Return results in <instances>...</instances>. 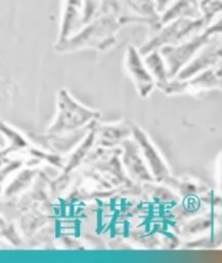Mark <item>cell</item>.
<instances>
[{"mask_svg":"<svg viewBox=\"0 0 222 263\" xmlns=\"http://www.w3.org/2000/svg\"><path fill=\"white\" fill-rule=\"evenodd\" d=\"M208 26L203 17H182L171 21L155 30L154 35L140 47V52L145 55L154 50L168 46H177L190 39Z\"/></svg>","mask_w":222,"mask_h":263,"instance_id":"obj_3","label":"cell"},{"mask_svg":"<svg viewBox=\"0 0 222 263\" xmlns=\"http://www.w3.org/2000/svg\"><path fill=\"white\" fill-rule=\"evenodd\" d=\"M186 90H209L222 88V63L203 70L191 79L183 80Z\"/></svg>","mask_w":222,"mask_h":263,"instance_id":"obj_11","label":"cell"},{"mask_svg":"<svg viewBox=\"0 0 222 263\" xmlns=\"http://www.w3.org/2000/svg\"><path fill=\"white\" fill-rule=\"evenodd\" d=\"M58 112L48 133L52 135H63L83 129L101 116L99 110L86 107L70 96L66 89L58 92Z\"/></svg>","mask_w":222,"mask_h":263,"instance_id":"obj_2","label":"cell"},{"mask_svg":"<svg viewBox=\"0 0 222 263\" xmlns=\"http://www.w3.org/2000/svg\"><path fill=\"white\" fill-rule=\"evenodd\" d=\"M143 57L147 68L150 69L151 74H152V76L156 80L157 88L161 90L171 79L163 54H161L160 50H154V51L150 52Z\"/></svg>","mask_w":222,"mask_h":263,"instance_id":"obj_12","label":"cell"},{"mask_svg":"<svg viewBox=\"0 0 222 263\" xmlns=\"http://www.w3.org/2000/svg\"><path fill=\"white\" fill-rule=\"evenodd\" d=\"M133 134V128L125 127L124 125H108L100 129L99 143L103 146H112L118 142L127 140Z\"/></svg>","mask_w":222,"mask_h":263,"instance_id":"obj_13","label":"cell"},{"mask_svg":"<svg viewBox=\"0 0 222 263\" xmlns=\"http://www.w3.org/2000/svg\"><path fill=\"white\" fill-rule=\"evenodd\" d=\"M222 63V35H216L201 48L190 61V63L181 69L176 78L188 80L203 70Z\"/></svg>","mask_w":222,"mask_h":263,"instance_id":"obj_5","label":"cell"},{"mask_svg":"<svg viewBox=\"0 0 222 263\" xmlns=\"http://www.w3.org/2000/svg\"><path fill=\"white\" fill-rule=\"evenodd\" d=\"M3 133L8 136V139L11 140V148H21L25 147L27 145V142L23 139V137L20 136L16 131H14L11 127H7V125L4 123L3 124Z\"/></svg>","mask_w":222,"mask_h":263,"instance_id":"obj_17","label":"cell"},{"mask_svg":"<svg viewBox=\"0 0 222 263\" xmlns=\"http://www.w3.org/2000/svg\"><path fill=\"white\" fill-rule=\"evenodd\" d=\"M219 189L222 191V154L219 160Z\"/></svg>","mask_w":222,"mask_h":263,"instance_id":"obj_19","label":"cell"},{"mask_svg":"<svg viewBox=\"0 0 222 263\" xmlns=\"http://www.w3.org/2000/svg\"><path fill=\"white\" fill-rule=\"evenodd\" d=\"M84 3V16L83 24H87L95 18L103 8L104 0H83ZM83 25V26H84Z\"/></svg>","mask_w":222,"mask_h":263,"instance_id":"obj_16","label":"cell"},{"mask_svg":"<svg viewBox=\"0 0 222 263\" xmlns=\"http://www.w3.org/2000/svg\"><path fill=\"white\" fill-rule=\"evenodd\" d=\"M120 12L127 10V14L131 18V24H145L154 32L160 27V13L155 0H119Z\"/></svg>","mask_w":222,"mask_h":263,"instance_id":"obj_7","label":"cell"},{"mask_svg":"<svg viewBox=\"0 0 222 263\" xmlns=\"http://www.w3.org/2000/svg\"><path fill=\"white\" fill-rule=\"evenodd\" d=\"M83 0H61V22L57 42H62L73 36L83 27Z\"/></svg>","mask_w":222,"mask_h":263,"instance_id":"obj_8","label":"cell"},{"mask_svg":"<svg viewBox=\"0 0 222 263\" xmlns=\"http://www.w3.org/2000/svg\"><path fill=\"white\" fill-rule=\"evenodd\" d=\"M123 145L125 146L124 164L127 167L129 174L142 181L155 180L152 173L149 170L147 166L144 165L143 159L140 156L141 149L139 147V144L130 142L129 140H125Z\"/></svg>","mask_w":222,"mask_h":263,"instance_id":"obj_9","label":"cell"},{"mask_svg":"<svg viewBox=\"0 0 222 263\" xmlns=\"http://www.w3.org/2000/svg\"><path fill=\"white\" fill-rule=\"evenodd\" d=\"M95 140H96V130H91L88 134V136H86V139L84 140L83 144L78 147V149L76 151V153L72 156V158H70V160L68 161V166L65 169V173H69L70 170L74 169L77 166V164L85 156L83 154L87 153L88 149L90 148V146H91L92 143L95 142Z\"/></svg>","mask_w":222,"mask_h":263,"instance_id":"obj_15","label":"cell"},{"mask_svg":"<svg viewBox=\"0 0 222 263\" xmlns=\"http://www.w3.org/2000/svg\"><path fill=\"white\" fill-rule=\"evenodd\" d=\"M126 25L123 14L117 11H102L69 38L57 42L59 53H72L84 49L107 51L117 44V34Z\"/></svg>","mask_w":222,"mask_h":263,"instance_id":"obj_1","label":"cell"},{"mask_svg":"<svg viewBox=\"0 0 222 263\" xmlns=\"http://www.w3.org/2000/svg\"><path fill=\"white\" fill-rule=\"evenodd\" d=\"M221 90H222V88H221Z\"/></svg>","mask_w":222,"mask_h":263,"instance_id":"obj_20","label":"cell"},{"mask_svg":"<svg viewBox=\"0 0 222 263\" xmlns=\"http://www.w3.org/2000/svg\"><path fill=\"white\" fill-rule=\"evenodd\" d=\"M182 17H200L196 0H174L163 12L160 13L159 24L163 26L171 21Z\"/></svg>","mask_w":222,"mask_h":263,"instance_id":"obj_10","label":"cell"},{"mask_svg":"<svg viewBox=\"0 0 222 263\" xmlns=\"http://www.w3.org/2000/svg\"><path fill=\"white\" fill-rule=\"evenodd\" d=\"M124 65L140 97H149L155 87H157L156 80L151 74L144 61V57L141 54L139 49L134 46L128 47L125 54Z\"/></svg>","mask_w":222,"mask_h":263,"instance_id":"obj_4","label":"cell"},{"mask_svg":"<svg viewBox=\"0 0 222 263\" xmlns=\"http://www.w3.org/2000/svg\"><path fill=\"white\" fill-rule=\"evenodd\" d=\"M133 135L135 137L136 142L139 144L141 153L149 165L151 173H152L155 180L159 182H165L170 180V171L165 163V160L158 153L157 148L151 142L149 137L144 131L138 126L133 127Z\"/></svg>","mask_w":222,"mask_h":263,"instance_id":"obj_6","label":"cell"},{"mask_svg":"<svg viewBox=\"0 0 222 263\" xmlns=\"http://www.w3.org/2000/svg\"><path fill=\"white\" fill-rule=\"evenodd\" d=\"M200 17L207 25L213 23L217 16L222 15V0H196Z\"/></svg>","mask_w":222,"mask_h":263,"instance_id":"obj_14","label":"cell"},{"mask_svg":"<svg viewBox=\"0 0 222 263\" xmlns=\"http://www.w3.org/2000/svg\"><path fill=\"white\" fill-rule=\"evenodd\" d=\"M155 2H156L158 12L161 13L171 3L174 2V0H155Z\"/></svg>","mask_w":222,"mask_h":263,"instance_id":"obj_18","label":"cell"}]
</instances>
